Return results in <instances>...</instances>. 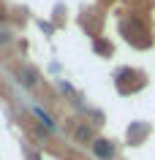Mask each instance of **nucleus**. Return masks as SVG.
Returning <instances> with one entry per match:
<instances>
[{
	"mask_svg": "<svg viewBox=\"0 0 155 160\" xmlns=\"http://www.w3.org/2000/svg\"><path fill=\"white\" fill-rule=\"evenodd\" d=\"M93 155H95L98 160H112V158H114L112 141H106V138H95V141H93Z\"/></svg>",
	"mask_w": 155,
	"mask_h": 160,
	"instance_id": "f257e3e1",
	"label": "nucleus"
},
{
	"mask_svg": "<svg viewBox=\"0 0 155 160\" xmlns=\"http://www.w3.org/2000/svg\"><path fill=\"white\" fill-rule=\"evenodd\" d=\"M35 117L41 119V122H44V125H46V128H49V130H54V122H52V117H49V114H44L41 109H35Z\"/></svg>",
	"mask_w": 155,
	"mask_h": 160,
	"instance_id": "f03ea898",
	"label": "nucleus"
},
{
	"mask_svg": "<svg viewBox=\"0 0 155 160\" xmlns=\"http://www.w3.org/2000/svg\"><path fill=\"white\" fill-rule=\"evenodd\" d=\"M90 136H93V133H90V130H87V128H79V133H76V138H79V141H85V138H90Z\"/></svg>",
	"mask_w": 155,
	"mask_h": 160,
	"instance_id": "7ed1b4c3",
	"label": "nucleus"
}]
</instances>
